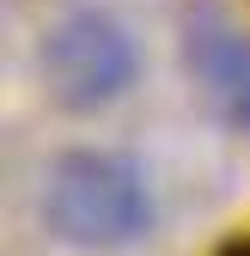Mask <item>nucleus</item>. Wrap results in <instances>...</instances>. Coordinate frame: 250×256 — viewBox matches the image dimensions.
Returning a JSON list of instances; mask_svg holds the SVG:
<instances>
[{
  "mask_svg": "<svg viewBox=\"0 0 250 256\" xmlns=\"http://www.w3.org/2000/svg\"><path fill=\"white\" fill-rule=\"evenodd\" d=\"M183 68L196 80V98L226 134L250 140V30L220 0L183 6Z\"/></svg>",
  "mask_w": 250,
  "mask_h": 256,
  "instance_id": "7ed1b4c3",
  "label": "nucleus"
},
{
  "mask_svg": "<svg viewBox=\"0 0 250 256\" xmlns=\"http://www.w3.org/2000/svg\"><path fill=\"white\" fill-rule=\"evenodd\" d=\"M134 37L122 30L116 12H68L43 30L37 43V74L55 104L68 110H104L134 86Z\"/></svg>",
  "mask_w": 250,
  "mask_h": 256,
  "instance_id": "f03ea898",
  "label": "nucleus"
},
{
  "mask_svg": "<svg viewBox=\"0 0 250 256\" xmlns=\"http://www.w3.org/2000/svg\"><path fill=\"white\" fill-rule=\"evenodd\" d=\"M43 220L68 244L116 250L152 232V196L140 171L116 152H61L43 183Z\"/></svg>",
  "mask_w": 250,
  "mask_h": 256,
  "instance_id": "f257e3e1",
  "label": "nucleus"
}]
</instances>
